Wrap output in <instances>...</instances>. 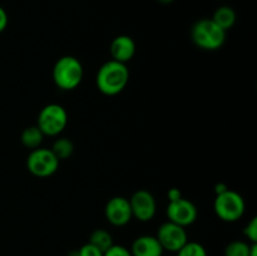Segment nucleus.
Instances as JSON below:
<instances>
[{
  "label": "nucleus",
  "instance_id": "obj_1",
  "mask_svg": "<svg viewBox=\"0 0 257 256\" xmlns=\"http://www.w3.org/2000/svg\"><path fill=\"white\" fill-rule=\"evenodd\" d=\"M130 82V69L124 63L110 59L103 63L95 75V84L104 95H117L127 88Z\"/></svg>",
  "mask_w": 257,
  "mask_h": 256
},
{
  "label": "nucleus",
  "instance_id": "obj_2",
  "mask_svg": "<svg viewBox=\"0 0 257 256\" xmlns=\"http://www.w3.org/2000/svg\"><path fill=\"white\" fill-rule=\"evenodd\" d=\"M226 33L211 18H203L191 27V40L200 49L215 52L226 43Z\"/></svg>",
  "mask_w": 257,
  "mask_h": 256
},
{
  "label": "nucleus",
  "instance_id": "obj_3",
  "mask_svg": "<svg viewBox=\"0 0 257 256\" xmlns=\"http://www.w3.org/2000/svg\"><path fill=\"white\" fill-rule=\"evenodd\" d=\"M83 77H84V69L77 57L64 55L60 57L53 65V82L62 90H74L80 85Z\"/></svg>",
  "mask_w": 257,
  "mask_h": 256
},
{
  "label": "nucleus",
  "instance_id": "obj_4",
  "mask_svg": "<svg viewBox=\"0 0 257 256\" xmlns=\"http://www.w3.org/2000/svg\"><path fill=\"white\" fill-rule=\"evenodd\" d=\"M213 211L223 222H236L245 215V200L240 193L228 188L226 192L216 196L213 201Z\"/></svg>",
  "mask_w": 257,
  "mask_h": 256
},
{
  "label": "nucleus",
  "instance_id": "obj_5",
  "mask_svg": "<svg viewBox=\"0 0 257 256\" xmlns=\"http://www.w3.org/2000/svg\"><path fill=\"white\" fill-rule=\"evenodd\" d=\"M37 125L44 136L57 137L68 125L67 109L58 103L44 105L38 114Z\"/></svg>",
  "mask_w": 257,
  "mask_h": 256
},
{
  "label": "nucleus",
  "instance_id": "obj_6",
  "mask_svg": "<svg viewBox=\"0 0 257 256\" xmlns=\"http://www.w3.org/2000/svg\"><path fill=\"white\" fill-rule=\"evenodd\" d=\"M27 168L38 178H47L54 175L59 168L60 161L55 157L50 148H35L27 157Z\"/></svg>",
  "mask_w": 257,
  "mask_h": 256
},
{
  "label": "nucleus",
  "instance_id": "obj_7",
  "mask_svg": "<svg viewBox=\"0 0 257 256\" xmlns=\"http://www.w3.org/2000/svg\"><path fill=\"white\" fill-rule=\"evenodd\" d=\"M166 215L171 222L177 223L182 227H188L197 220L198 208L191 200L181 197L178 200L168 202Z\"/></svg>",
  "mask_w": 257,
  "mask_h": 256
},
{
  "label": "nucleus",
  "instance_id": "obj_8",
  "mask_svg": "<svg viewBox=\"0 0 257 256\" xmlns=\"http://www.w3.org/2000/svg\"><path fill=\"white\" fill-rule=\"evenodd\" d=\"M156 237L158 238L163 250L170 251V252H177L188 241L186 227H182L168 220L158 227Z\"/></svg>",
  "mask_w": 257,
  "mask_h": 256
},
{
  "label": "nucleus",
  "instance_id": "obj_9",
  "mask_svg": "<svg viewBox=\"0 0 257 256\" xmlns=\"http://www.w3.org/2000/svg\"><path fill=\"white\" fill-rule=\"evenodd\" d=\"M130 205L133 217L141 222H148L153 220L157 213V201L155 196L147 190H138L131 196Z\"/></svg>",
  "mask_w": 257,
  "mask_h": 256
},
{
  "label": "nucleus",
  "instance_id": "obj_10",
  "mask_svg": "<svg viewBox=\"0 0 257 256\" xmlns=\"http://www.w3.org/2000/svg\"><path fill=\"white\" fill-rule=\"evenodd\" d=\"M104 216L108 222L115 227H123L132 220L130 200L123 196H114L109 198L104 206Z\"/></svg>",
  "mask_w": 257,
  "mask_h": 256
},
{
  "label": "nucleus",
  "instance_id": "obj_11",
  "mask_svg": "<svg viewBox=\"0 0 257 256\" xmlns=\"http://www.w3.org/2000/svg\"><path fill=\"white\" fill-rule=\"evenodd\" d=\"M136 52H137V45H136L133 38H131L130 35H117L110 43V57L115 62L127 64L130 60L133 59Z\"/></svg>",
  "mask_w": 257,
  "mask_h": 256
},
{
  "label": "nucleus",
  "instance_id": "obj_12",
  "mask_svg": "<svg viewBox=\"0 0 257 256\" xmlns=\"http://www.w3.org/2000/svg\"><path fill=\"white\" fill-rule=\"evenodd\" d=\"M132 256H163V247L153 235H141L133 240L131 245Z\"/></svg>",
  "mask_w": 257,
  "mask_h": 256
},
{
  "label": "nucleus",
  "instance_id": "obj_13",
  "mask_svg": "<svg viewBox=\"0 0 257 256\" xmlns=\"http://www.w3.org/2000/svg\"><path fill=\"white\" fill-rule=\"evenodd\" d=\"M211 19L221 28L225 32L230 30L233 25L236 24V20H237V14H236L235 9L228 5H221L217 9L213 12L212 18Z\"/></svg>",
  "mask_w": 257,
  "mask_h": 256
},
{
  "label": "nucleus",
  "instance_id": "obj_14",
  "mask_svg": "<svg viewBox=\"0 0 257 256\" xmlns=\"http://www.w3.org/2000/svg\"><path fill=\"white\" fill-rule=\"evenodd\" d=\"M44 137L45 136L43 135V132L39 130V127H38L37 124H34L29 125V127L23 130L22 135H20V141H22V145L24 146L25 148L33 151L42 146Z\"/></svg>",
  "mask_w": 257,
  "mask_h": 256
},
{
  "label": "nucleus",
  "instance_id": "obj_15",
  "mask_svg": "<svg viewBox=\"0 0 257 256\" xmlns=\"http://www.w3.org/2000/svg\"><path fill=\"white\" fill-rule=\"evenodd\" d=\"M50 150H52V152L54 153L58 160L64 161L72 157V155L74 153V143L69 138L60 137L53 142Z\"/></svg>",
  "mask_w": 257,
  "mask_h": 256
},
{
  "label": "nucleus",
  "instance_id": "obj_16",
  "mask_svg": "<svg viewBox=\"0 0 257 256\" xmlns=\"http://www.w3.org/2000/svg\"><path fill=\"white\" fill-rule=\"evenodd\" d=\"M89 243L94 245L95 247L99 248L100 251H107L110 246L113 245V237L110 235L109 231L104 230V228H97V230L93 231L89 236Z\"/></svg>",
  "mask_w": 257,
  "mask_h": 256
},
{
  "label": "nucleus",
  "instance_id": "obj_17",
  "mask_svg": "<svg viewBox=\"0 0 257 256\" xmlns=\"http://www.w3.org/2000/svg\"><path fill=\"white\" fill-rule=\"evenodd\" d=\"M251 243L243 240H233L225 246L223 256H248Z\"/></svg>",
  "mask_w": 257,
  "mask_h": 256
},
{
  "label": "nucleus",
  "instance_id": "obj_18",
  "mask_svg": "<svg viewBox=\"0 0 257 256\" xmlns=\"http://www.w3.org/2000/svg\"><path fill=\"white\" fill-rule=\"evenodd\" d=\"M177 256H208L205 246L196 241L188 240L180 250L176 252Z\"/></svg>",
  "mask_w": 257,
  "mask_h": 256
},
{
  "label": "nucleus",
  "instance_id": "obj_19",
  "mask_svg": "<svg viewBox=\"0 0 257 256\" xmlns=\"http://www.w3.org/2000/svg\"><path fill=\"white\" fill-rule=\"evenodd\" d=\"M243 236L250 243H257V217H252L243 227Z\"/></svg>",
  "mask_w": 257,
  "mask_h": 256
},
{
  "label": "nucleus",
  "instance_id": "obj_20",
  "mask_svg": "<svg viewBox=\"0 0 257 256\" xmlns=\"http://www.w3.org/2000/svg\"><path fill=\"white\" fill-rule=\"evenodd\" d=\"M103 256H132L130 248L123 245H115L113 243L107 251H104Z\"/></svg>",
  "mask_w": 257,
  "mask_h": 256
},
{
  "label": "nucleus",
  "instance_id": "obj_21",
  "mask_svg": "<svg viewBox=\"0 0 257 256\" xmlns=\"http://www.w3.org/2000/svg\"><path fill=\"white\" fill-rule=\"evenodd\" d=\"M78 253H79V256H103L104 252L92 243L87 242L78 248Z\"/></svg>",
  "mask_w": 257,
  "mask_h": 256
},
{
  "label": "nucleus",
  "instance_id": "obj_22",
  "mask_svg": "<svg viewBox=\"0 0 257 256\" xmlns=\"http://www.w3.org/2000/svg\"><path fill=\"white\" fill-rule=\"evenodd\" d=\"M8 23H9V17H8L7 10L0 5V34L7 29Z\"/></svg>",
  "mask_w": 257,
  "mask_h": 256
},
{
  "label": "nucleus",
  "instance_id": "obj_23",
  "mask_svg": "<svg viewBox=\"0 0 257 256\" xmlns=\"http://www.w3.org/2000/svg\"><path fill=\"white\" fill-rule=\"evenodd\" d=\"M181 197H183V196H182V192L180 191V188L172 187V188H170V190L167 191L168 202H171V201H176V200H178V198H181Z\"/></svg>",
  "mask_w": 257,
  "mask_h": 256
},
{
  "label": "nucleus",
  "instance_id": "obj_24",
  "mask_svg": "<svg viewBox=\"0 0 257 256\" xmlns=\"http://www.w3.org/2000/svg\"><path fill=\"white\" fill-rule=\"evenodd\" d=\"M227 190H228V186L226 185V183H223V182L216 183V186H215L216 196L221 195V193H223V192H226V191H227Z\"/></svg>",
  "mask_w": 257,
  "mask_h": 256
},
{
  "label": "nucleus",
  "instance_id": "obj_25",
  "mask_svg": "<svg viewBox=\"0 0 257 256\" xmlns=\"http://www.w3.org/2000/svg\"><path fill=\"white\" fill-rule=\"evenodd\" d=\"M248 256H257V243H251L250 255Z\"/></svg>",
  "mask_w": 257,
  "mask_h": 256
},
{
  "label": "nucleus",
  "instance_id": "obj_26",
  "mask_svg": "<svg viewBox=\"0 0 257 256\" xmlns=\"http://www.w3.org/2000/svg\"><path fill=\"white\" fill-rule=\"evenodd\" d=\"M157 2L161 3V4H163V5H168V4H171V3L175 2V0H157Z\"/></svg>",
  "mask_w": 257,
  "mask_h": 256
},
{
  "label": "nucleus",
  "instance_id": "obj_27",
  "mask_svg": "<svg viewBox=\"0 0 257 256\" xmlns=\"http://www.w3.org/2000/svg\"><path fill=\"white\" fill-rule=\"evenodd\" d=\"M67 256H79V253H78V250H72L68 252Z\"/></svg>",
  "mask_w": 257,
  "mask_h": 256
}]
</instances>
